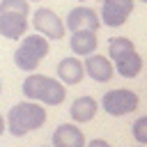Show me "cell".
Instances as JSON below:
<instances>
[{
  "label": "cell",
  "mask_w": 147,
  "mask_h": 147,
  "mask_svg": "<svg viewBox=\"0 0 147 147\" xmlns=\"http://www.w3.org/2000/svg\"><path fill=\"white\" fill-rule=\"evenodd\" d=\"M96 110H99V103L94 101V96L83 94V96L74 99V103L69 108V115H71L74 124H85V122H92L96 117Z\"/></svg>",
  "instance_id": "cell-12"
},
{
  "label": "cell",
  "mask_w": 147,
  "mask_h": 147,
  "mask_svg": "<svg viewBox=\"0 0 147 147\" xmlns=\"http://www.w3.org/2000/svg\"><path fill=\"white\" fill-rule=\"evenodd\" d=\"M85 147H110V142L103 138H92L90 142H85Z\"/></svg>",
  "instance_id": "cell-18"
},
{
  "label": "cell",
  "mask_w": 147,
  "mask_h": 147,
  "mask_svg": "<svg viewBox=\"0 0 147 147\" xmlns=\"http://www.w3.org/2000/svg\"><path fill=\"white\" fill-rule=\"evenodd\" d=\"M64 28L69 32H74V30H94L96 32L101 28V18H99V14L92 7L78 5V7L69 9V14L64 18Z\"/></svg>",
  "instance_id": "cell-7"
},
{
  "label": "cell",
  "mask_w": 147,
  "mask_h": 147,
  "mask_svg": "<svg viewBox=\"0 0 147 147\" xmlns=\"http://www.w3.org/2000/svg\"><path fill=\"white\" fill-rule=\"evenodd\" d=\"M83 78H85L83 60H78L74 55L60 60V64H57V80L60 83H64V85H78Z\"/></svg>",
  "instance_id": "cell-11"
},
{
  "label": "cell",
  "mask_w": 147,
  "mask_h": 147,
  "mask_svg": "<svg viewBox=\"0 0 147 147\" xmlns=\"http://www.w3.org/2000/svg\"><path fill=\"white\" fill-rule=\"evenodd\" d=\"M48 51H51V44H48V39L44 34H39V32L23 34L18 48L14 51V62H16V67L21 71L30 74L41 64V60L48 55Z\"/></svg>",
  "instance_id": "cell-3"
},
{
  "label": "cell",
  "mask_w": 147,
  "mask_h": 147,
  "mask_svg": "<svg viewBox=\"0 0 147 147\" xmlns=\"http://www.w3.org/2000/svg\"><path fill=\"white\" fill-rule=\"evenodd\" d=\"M136 0H103L101 2V25L108 28H119L126 23V18L133 14Z\"/></svg>",
  "instance_id": "cell-6"
},
{
  "label": "cell",
  "mask_w": 147,
  "mask_h": 147,
  "mask_svg": "<svg viewBox=\"0 0 147 147\" xmlns=\"http://www.w3.org/2000/svg\"><path fill=\"white\" fill-rule=\"evenodd\" d=\"M115 71L122 76V78H136L140 71H142V57L136 53V51H131V53H126V55H122L119 60H115Z\"/></svg>",
  "instance_id": "cell-14"
},
{
  "label": "cell",
  "mask_w": 147,
  "mask_h": 147,
  "mask_svg": "<svg viewBox=\"0 0 147 147\" xmlns=\"http://www.w3.org/2000/svg\"><path fill=\"white\" fill-rule=\"evenodd\" d=\"M131 136H133V140H136L138 145H147V115H142V117H138V119L133 122Z\"/></svg>",
  "instance_id": "cell-16"
},
{
  "label": "cell",
  "mask_w": 147,
  "mask_h": 147,
  "mask_svg": "<svg viewBox=\"0 0 147 147\" xmlns=\"http://www.w3.org/2000/svg\"><path fill=\"white\" fill-rule=\"evenodd\" d=\"M83 67H85V76H90V78L96 80V83H108V80L115 76L113 60L106 57V55H99L96 51L90 53V55H85Z\"/></svg>",
  "instance_id": "cell-8"
},
{
  "label": "cell",
  "mask_w": 147,
  "mask_h": 147,
  "mask_svg": "<svg viewBox=\"0 0 147 147\" xmlns=\"http://www.w3.org/2000/svg\"><path fill=\"white\" fill-rule=\"evenodd\" d=\"M140 147H147V145H140Z\"/></svg>",
  "instance_id": "cell-23"
},
{
  "label": "cell",
  "mask_w": 147,
  "mask_h": 147,
  "mask_svg": "<svg viewBox=\"0 0 147 147\" xmlns=\"http://www.w3.org/2000/svg\"><path fill=\"white\" fill-rule=\"evenodd\" d=\"M140 2H145V5H147V0H140Z\"/></svg>",
  "instance_id": "cell-21"
},
{
  "label": "cell",
  "mask_w": 147,
  "mask_h": 147,
  "mask_svg": "<svg viewBox=\"0 0 147 147\" xmlns=\"http://www.w3.org/2000/svg\"><path fill=\"white\" fill-rule=\"evenodd\" d=\"M28 2H39V0H28Z\"/></svg>",
  "instance_id": "cell-20"
},
{
  "label": "cell",
  "mask_w": 147,
  "mask_h": 147,
  "mask_svg": "<svg viewBox=\"0 0 147 147\" xmlns=\"http://www.w3.org/2000/svg\"><path fill=\"white\" fill-rule=\"evenodd\" d=\"M140 99L133 90H126V87H117V90H110L101 96V108L110 115V117H124L129 113H133L138 108Z\"/></svg>",
  "instance_id": "cell-4"
},
{
  "label": "cell",
  "mask_w": 147,
  "mask_h": 147,
  "mask_svg": "<svg viewBox=\"0 0 147 147\" xmlns=\"http://www.w3.org/2000/svg\"><path fill=\"white\" fill-rule=\"evenodd\" d=\"M5 131H7V124H5V117H2V115H0V136H2V133H5Z\"/></svg>",
  "instance_id": "cell-19"
},
{
  "label": "cell",
  "mask_w": 147,
  "mask_h": 147,
  "mask_svg": "<svg viewBox=\"0 0 147 147\" xmlns=\"http://www.w3.org/2000/svg\"><path fill=\"white\" fill-rule=\"evenodd\" d=\"M44 122H46V108L41 103H37V101H30V99L14 103L9 108V113H7V119H5L7 131L14 138L28 136L30 131L44 126Z\"/></svg>",
  "instance_id": "cell-1"
},
{
  "label": "cell",
  "mask_w": 147,
  "mask_h": 147,
  "mask_svg": "<svg viewBox=\"0 0 147 147\" xmlns=\"http://www.w3.org/2000/svg\"><path fill=\"white\" fill-rule=\"evenodd\" d=\"M23 96L30 101H37L41 106H60L67 99V87L64 83H60L57 78L44 76V74H28L23 85Z\"/></svg>",
  "instance_id": "cell-2"
},
{
  "label": "cell",
  "mask_w": 147,
  "mask_h": 147,
  "mask_svg": "<svg viewBox=\"0 0 147 147\" xmlns=\"http://www.w3.org/2000/svg\"><path fill=\"white\" fill-rule=\"evenodd\" d=\"M131 51H136V44H133L129 37H113V39L108 41V55H110L113 62L119 60L122 55L131 53Z\"/></svg>",
  "instance_id": "cell-15"
},
{
  "label": "cell",
  "mask_w": 147,
  "mask_h": 147,
  "mask_svg": "<svg viewBox=\"0 0 147 147\" xmlns=\"http://www.w3.org/2000/svg\"><path fill=\"white\" fill-rule=\"evenodd\" d=\"M53 147H85V133L74 122H64L53 131Z\"/></svg>",
  "instance_id": "cell-10"
},
{
  "label": "cell",
  "mask_w": 147,
  "mask_h": 147,
  "mask_svg": "<svg viewBox=\"0 0 147 147\" xmlns=\"http://www.w3.org/2000/svg\"><path fill=\"white\" fill-rule=\"evenodd\" d=\"M32 28H34V32L44 34L48 41H51V39L57 41V39H62L64 32H67L64 21H62L53 9H48V7H39V9L32 14Z\"/></svg>",
  "instance_id": "cell-5"
},
{
  "label": "cell",
  "mask_w": 147,
  "mask_h": 147,
  "mask_svg": "<svg viewBox=\"0 0 147 147\" xmlns=\"http://www.w3.org/2000/svg\"><path fill=\"white\" fill-rule=\"evenodd\" d=\"M0 92H2V83H0Z\"/></svg>",
  "instance_id": "cell-22"
},
{
  "label": "cell",
  "mask_w": 147,
  "mask_h": 147,
  "mask_svg": "<svg viewBox=\"0 0 147 147\" xmlns=\"http://www.w3.org/2000/svg\"><path fill=\"white\" fill-rule=\"evenodd\" d=\"M28 16L25 14H16V11H0V34L5 39L18 41L23 34H28Z\"/></svg>",
  "instance_id": "cell-9"
},
{
  "label": "cell",
  "mask_w": 147,
  "mask_h": 147,
  "mask_svg": "<svg viewBox=\"0 0 147 147\" xmlns=\"http://www.w3.org/2000/svg\"><path fill=\"white\" fill-rule=\"evenodd\" d=\"M0 11H16V14H30L28 0H0Z\"/></svg>",
  "instance_id": "cell-17"
},
{
  "label": "cell",
  "mask_w": 147,
  "mask_h": 147,
  "mask_svg": "<svg viewBox=\"0 0 147 147\" xmlns=\"http://www.w3.org/2000/svg\"><path fill=\"white\" fill-rule=\"evenodd\" d=\"M69 46H71L74 55L85 57V55L94 53V51H96V46H99L96 32H94V30H74V32H71V37H69Z\"/></svg>",
  "instance_id": "cell-13"
}]
</instances>
